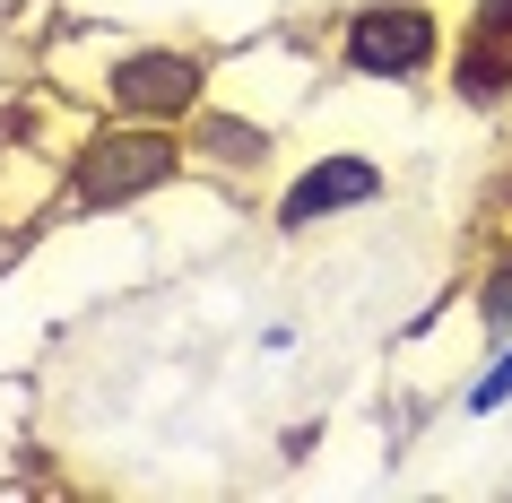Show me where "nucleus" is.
<instances>
[{"label": "nucleus", "instance_id": "f257e3e1", "mask_svg": "<svg viewBox=\"0 0 512 503\" xmlns=\"http://www.w3.org/2000/svg\"><path fill=\"white\" fill-rule=\"evenodd\" d=\"M44 70L61 79V96L79 113L174 122L183 131L217 87V44H200V35H105L96 27V35H70Z\"/></svg>", "mask_w": 512, "mask_h": 503}, {"label": "nucleus", "instance_id": "f03ea898", "mask_svg": "<svg viewBox=\"0 0 512 503\" xmlns=\"http://www.w3.org/2000/svg\"><path fill=\"white\" fill-rule=\"evenodd\" d=\"M191 183L183 131L174 122H113V113H87L79 131L61 139V226L79 217H148L157 200Z\"/></svg>", "mask_w": 512, "mask_h": 503}, {"label": "nucleus", "instance_id": "7ed1b4c3", "mask_svg": "<svg viewBox=\"0 0 512 503\" xmlns=\"http://www.w3.org/2000/svg\"><path fill=\"white\" fill-rule=\"evenodd\" d=\"M330 79L356 87H443L452 9L443 0H348L330 18Z\"/></svg>", "mask_w": 512, "mask_h": 503}, {"label": "nucleus", "instance_id": "20e7f679", "mask_svg": "<svg viewBox=\"0 0 512 503\" xmlns=\"http://www.w3.org/2000/svg\"><path fill=\"white\" fill-rule=\"evenodd\" d=\"M391 200V157H374V148H304V157L278 165L270 183V235L278 243H304L322 235V226H339V217H365Z\"/></svg>", "mask_w": 512, "mask_h": 503}, {"label": "nucleus", "instance_id": "39448f33", "mask_svg": "<svg viewBox=\"0 0 512 503\" xmlns=\"http://www.w3.org/2000/svg\"><path fill=\"white\" fill-rule=\"evenodd\" d=\"M183 157H191V174H200V183L252 200L261 183H278V165H287V131H278L270 113L209 96V105L183 122Z\"/></svg>", "mask_w": 512, "mask_h": 503}, {"label": "nucleus", "instance_id": "423d86ee", "mask_svg": "<svg viewBox=\"0 0 512 503\" xmlns=\"http://www.w3.org/2000/svg\"><path fill=\"white\" fill-rule=\"evenodd\" d=\"M443 96L460 113H512V0H460Z\"/></svg>", "mask_w": 512, "mask_h": 503}, {"label": "nucleus", "instance_id": "0eeeda50", "mask_svg": "<svg viewBox=\"0 0 512 503\" xmlns=\"http://www.w3.org/2000/svg\"><path fill=\"white\" fill-rule=\"evenodd\" d=\"M469 321H478V339H512V226L478 252V278H469Z\"/></svg>", "mask_w": 512, "mask_h": 503}, {"label": "nucleus", "instance_id": "6e6552de", "mask_svg": "<svg viewBox=\"0 0 512 503\" xmlns=\"http://www.w3.org/2000/svg\"><path fill=\"white\" fill-rule=\"evenodd\" d=\"M504 408H512V339H495V347H486V365L460 382V417L486 425V417H504Z\"/></svg>", "mask_w": 512, "mask_h": 503}, {"label": "nucleus", "instance_id": "1a4fd4ad", "mask_svg": "<svg viewBox=\"0 0 512 503\" xmlns=\"http://www.w3.org/2000/svg\"><path fill=\"white\" fill-rule=\"evenodd\" d=\"M322 434H330L322 417H296L287 434H278V460H313V443H322Z\"/></svg>", "mask_w": 512, "mask_h": 503}]
</instances>
